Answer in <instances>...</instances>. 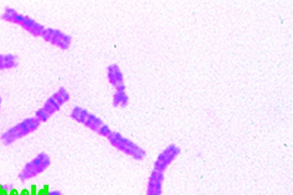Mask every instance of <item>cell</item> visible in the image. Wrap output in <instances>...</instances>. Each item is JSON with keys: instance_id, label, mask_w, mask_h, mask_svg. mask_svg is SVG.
Masks as SVG:
<instances>
[{"instance_id": "cell-1", "label": "cell", "mask_w": 293, "mask_h": 195, "mask_svg": "<svg viewBox=\"0 0 293 195\" xmlns=\"http://www.w3.org/2000/svg\"><path fill=\"white\" fill-rule=\"evenodd\" d=\"M40 124L41 123L35 117L27 118L2 133L0 138L5 145H10L17 140L35 132Z\"/></svg>"}, {"instance_id": "cell-2", "label": "cell", "mask_w": 293, "mask_h": 195, "mask_svg": "<svg viewBox=\"0 0 293 195\" xmlns=\"http://www.w3.org/2000/svg\"><path fill=\"white\" fill-rule=\"evenodd\" d=\"M70 100V94L64 88H60L45 101L42 107L38 109L35 117L40 123L46 122Z\"/></svg>"}, {"instance_id": "cell-3", "label": "cell", "mask_w": 293, "mask_h": 195, "mask_svg": "<svg viewBox=\"0 0 293 195\" xmlns=\"http://www.w3.org/2000/svg\"><path fill=\"white\" fill-rule=\"evenodd\" d=\"M1 18L5 21L18 24L28 33L35 37L42 36L43 31L45 30V27L42 25L41 23H39L28 16L20 14L14 8H6Z\"/></svg>"}, {"instance_id": "cell-4", "label": "cell", "mask_w": 293, "mask_h": 195, "mask_svg": "<svg viewBox=\"0 0 293 195\" xmlns=\"http://www.w3.org/2000/svg\"><path fill=\"white\" fill-rule=\"evenodd\" d=\"M107 139L112 146L134 159L143 160L146 157V153L143 148H141L132 140L121 135L120 133L112 131Z\"/></svg>"}, {"instance_id": "cell-5", "label": "cell", "mask_w": 293, "mask_h": 195, "mask_svg": "<svg viewBox=\"0 0 293 195\" xmlns=\"http://www.w3.org/2000/svg\"><path fill=\"white\" fill-rule=\"evenodd\" d=\"M51 159L49 155L41 152L31 161L27 162L19 174V179L22 182L27 181L42 174L49 167Z\"/></svg>"}, {"instance_id": "cell-6", "label": "cell", "mask_w": 293, "mask_h": 195, "mask_svg": "<svg viewBox=\"0 0 293 195\" xmlns=\"http://www.w3.org/2000/svg\"><path fill=\"white\" fill-rule=\"evenodd\" d=\"M42 37L51 45L58 47L59 49L66 50L72 44V38L61 30L54 29L52 27L45 28Z\"/></svg>"}, {"instance_id": "cell-7", "label": "cell", "mask_w": 293, "mask_h": 195, "mask_svg": "<svg viewBox=\"0 0 293 195\" xmlns=\"http://www.w3.org/2000/svg\"><path fill=\"white\" fill-rule=\"evenodd\" d=\"M180 150L178 147L175 145H170L167 148H165L156 158L155 161L154 170H159V171L163 172L167 170L168 166L171 163L176 157L179 154Z\"/></svg>"}, {"instance_id": "cell-8", "label": "cell", "mask_w": 293, "mask_h": 195, "mask_svg": "<svg viewBox=\"0 0 293 195\" xmlns=\"http://www.w3.org/2000/svg\"><path fill=\"white\" fill-rule=\"evenodd\" d=\"M163 182L164 173L153 169L148 177L146 195H162Z\"/></svg>"}, {"instance_id": "cell-9", "label": "cell", "mask_w": 293, "mask_h": 195, "mask_svg": "<svg viewBox=\"0 0 293 195\" xmlns=\"http://www.w3.org/2000/svg\"><path fill=\"white\" fill-rule=\"evenodd\" d=\"M107 79L109 84L115 88L116 91L125 90L124 74L118 65L111 64L108 66Z\"/></svg>"}, {"instance_id": "cell-10", "label": "cell", "mask_w": 293, "mask_h": 195, "mask_svg": "<svg viewBox=\"0 0 293 195\" xmlns=\"http://www.w3.org/2000/svg\"><path fill=\"white\" fill-rule=\"evenodd\" d=\"M82 124L87 128L90 129L91 131L98 133L105 123L100 119V117L95 115L93 113H88Z\"/></svg>"}, {"instance_id": "cell-11", "label": "cell", "mask_w": 293, "mask_h": 195, "mask_svg": "<svg viewBox=\"0 0 293 195\" xmlns=\"http://www.w3.org/2000/svg\"><path fill=\"white\" fill-rule=\"evenodd\" d=\"M18 65V58L14 54H0V70L16 68Z\"/></svg>"}, {"instance_id": "cell-12", "label": "cell", "mask_w": 293, "mask_h": 195, "mask_svg": "<svg viewBox=\"0 0 293 195\" xmlns=\"http://www.w3.org/2000/svg\"><path fill=\"white\" fill-rule=\"evenodd\" d=\"M129 98L125 90L116 91L113 94V105L114 107L125 108L128 105Z\"/></svg>"}, {"instance_id": "cell-13", "label": "cell", "mask_w": 293, "mask_h": 195, "mask_svg": "<svg viewBox=\"0 0 293 195\" xmlns=\"http://www.w3.org/2000/svg\"><path fill=\"white\" fill-rule=\"evenodd\" d=\"M88 113L89 112L87 109H84V108L80 107V106H75L71 110L70 117H71V119L76 121L77 123H82V124Z\"/></svg>"}, {"instance_id": "cell-14", "label": "cell", "mask_w": 293, "mask_h": 195, "mask_svg": "<svg viewBox=\"0 0 293 195\" xmlns=\"http://www.w3.org/2000/svg\"><path fill=\"white\" fill-rule=\"evenodd\" d=\"M48 195H64L61 192V191H58V190H53V191H49Z\"/></svg>"}, {"instance_id": "cell-15", "label": "cell", "mask_w": 293, "mask_h": 195, "mask_svg": "<svg viewBox=\"0 0 293 195\" xmlns=\"http://www.w3.org/2000/svg\"><path fill=\"white\" fill-rule=\"evenodd\" d=\"M1 105H2V98L0 97V110H1Z\"/></svg>"}]
</instances>
